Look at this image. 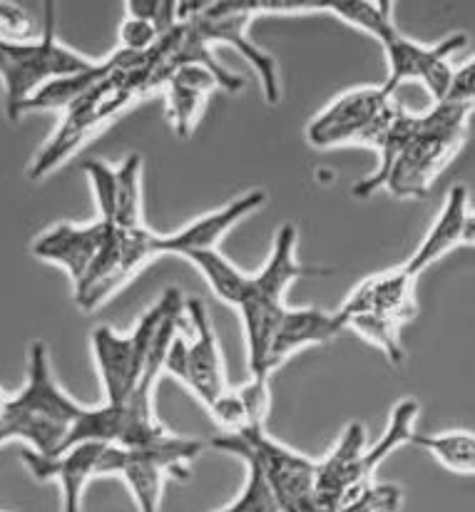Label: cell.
Listing matches in <instances>:
<instances>
[{"label": "cell", "instance_id": "f546056e", "mask_svg": "<svg viewBox=\"0 0 475 512\" xmlns=\"http://www.w3.org/2000/svg\"><path fill=\"white\" fill-rule=\"evenodd\" d=\"M160 40V33H157L155 23L145 18H132L127 15L120 25V50L125 53H135L142 55L147 50H152Z\"/></svg>", "mask_w": 475, "mask_h": 512}, {"label": "cell", "instance_id": "4dcf8cb0", "mask_svg": "<svg viewBox=\"0 0 475 512\" xmlns=\"http://www.w3.org/2000/svg\"><path fill=\"white\" fill-rule=\"evenodd\" d=\"M473 95H475V70H473L471 60H468L466 65H458V68L453 70L451 85H448V92L443 100L473 105Z\"/></svg>", "mask_w": 475, "mask_h": 512}, {"label": "cell", "instance_id": "8fae6325", "mask_svg": "<svg viewBox=\"0 0 475 512\" xmlns=\"http://www.w3.org/2000/svg\"><path fill=\"white\" fill-rule=\"evenodd\" d=\"M254 15H257L254 3H177V23L192 20L207 45L224 43L239 50V55L252 65L254 73L262 80L269 105H279L282 80H279L277 60L267 50L259 48L252 38H247V28L252 25Z\"/></svg>", "mask_w": 475, "mask_h": 512}, {"label": "cell", "instance_id": "277c9868", "mask_svg": "<svg viewBox=\"0 0 475 512\" xmlns=\"http://www.w3.org/2000/svg\"><path fill=\"white\" fill-rule=\"evenodd\" d=\"M471 110L473 105L443 100L418 115L416 135L406 142L398 160L393 162L383 189L403 199L426 197L433 179L463 145Z\"/></svg>", "mask_w": 475, "mask_h": 512}, {"label": "cell", "instance_id": "8992f818", "mask_svg": "<svg viewBox=\"0 0 475 512\" xmlns=\"http://www.w3.org/2000/svg\"><path fill=\"white\" fill-rule=\"evenodd\" d=\"M212 448L237 455L242 463L257 465L282 512H329L314 488L316 460L274 440L267 428L222 433L212 438Z\"/></svg>", "mask_w": 475, "mask_h": 512}, {"label": "cell", "instance_id": "484cf974", "mask_svg": "<svg viewBox=\"0 0 475 512\" xmlns=\"http://www.w3.org/2000/svg\"><path fill=\"white\" fill-rule=\"evenodd\" d=\"M346 331H354L361 339L369 341L383 351V356L391 363L403 361V346H401V324L386 316L376 314H354V316H339Z\"/></svg>", "mask_w": 475, "mask_h": 512}, {"label": "cell", "instance_id": "7a4b0ae2", "mask_svg": "<svg viewBox=\"0 0 475 512\" xmlns=\"http://www.w3.org/2000/svg\"><path fill=\"white\" fill-rule=\"evenodd\" d=\"M85 406L75 401L53 376L50 353L35 339L28 348V376L23 388L0 411V445L20 440L40 455L60 453Z\"/></svg>", "mask_w": 475, "mask_h": 512}, {"label": "cell", "instance_id": "4fadbf2b", "mask_svg": "<svg viewBox=\"0 0 475 512\" xmlns=\"http://www.w3.org/2000/svg\"><path fill=\"white\" fill-rule=\"evenodd\" d=\"M264 202H267V192L252 189V192L234 197L224 207L185 224L177 232L157 234L150 229L147 232V254H150V259H157V256H187L192 252H204V249H217L224 234L232 232L244 217L257 212Z\"/></svg>", "mask_w": 475, "mask_h": 512}, {"label": "cell", "instance_id": "9a60e30c", "mask_svg": "<svg viewBox=\"0 0 475 512\" xmlns=\"http://www.w3.org/2000/svg\"><path fill=\"white\" fill-rule=\"evenodd\" d=\"M107 443H80L58 455H40L23 448V465L40 483H58L63 490V512H80L88 483L97 478V460Z\"/></svg>", "mask_w": 475, "mask_h": 512}, {"label": "cell", "instance_id": "d4e9b609", "mask_svg": "<svg viewBox=\"0 0 475 512\" xmlns=\"http://www.w3.org/2000/svg\"><path fill=\"white\" fill-rule=\"evenodd\" d=\"M48 3H0V40L5 43H35L43 38Z\"/></svg>", "mask_w": 475, "mask_h": 512}, {"label": "cell", "instance_id": "3957f363", "mask_svg": "<svg viewBox=\"0 0 475 512\" xmlns=\"http://www.w3.org/2000/svg\"><path fill=\"white\" fill-rule=\"evenodd\" d=\"M296 242L299 232L294 224H284L274 234V247L267 264L257 274H247L239 289L234 309L239 311L247 334V356L249 373L264 376V361H267L269 346H272L274 331L286 309L284 294L299 276L321 274L319 269L304 266L296 261Z\"/></svg>", "mask_w": 475, "mask_h": 512}, {"label": "cell", "instance_id": "603a6c76", "mask_svg": "<svg viewBox=\"0 0 475 512\" xmlns=\"http://www.w3.org/2000/svg\"><path fill=\"white\" fill-rule=\"evenodd\" d=\"M408 443L418 445L438 460L443 468L458 475H473L475 470V438L471 430H446V433L423 435L413 430Z\"/></svg>", "mask_w": 475, "mask_h": 512}, {"label": "cell", "instance_id": "1f68e13d", "mask_svg": "<svg viewBox=\"0 0 475 512\" xmlns=\"http://www.w3.org/2000/svg\"><path fill=\"white\" fill-rule=\"evenodd\" d=\"M5 403H8V393H5L3 388H0V411H3V408H5Z\"/></svg>", "mask_w": 475, "mask_h": 512}, {"label": "cell", "instance_id": "5bb4252c", "mask_svg": "<svg viewBox=\"0 0 475 512\" xmlns=\"http://www.w3.org/2000/svg\"><path fill=\"white\" fill-rule=\"evenodd\" d=\"M110 224L95 219L90 224L60 222L38 234L33 242V256L40 261L58 266L73 281V289L88 276L90 266L105 244Z\"/></svg>", "mask_w": 475, "mask_h": 512}, {"label": "cell", "instance_id": "44dd1931", "mask_svg": "<svg viewBox=\"0 0 475 512\" xmlns=\"http://www.w3.org/2000/svg\"><path fill=\"white\" fill-rule=\"evenodd\" d=\"M110 68H112V60L110 55H107L105 60H95V65L90 70H83V73L68 75V78H60V80H53V83L43 85L28 102H25L23 110H20V117H25L28 112L68 110V107L73 105L75 100H80L90 87L100 83V80L110 73Z\"/></svg>", "mask_w": 475, "mask_h": 512}, {"label": "cell", "instance_id": "83f0119b", "mask_svg": "<svg viewBox=\"0 0 475 512\" xmlns=\"http://www.w3.org/2000/svg\"><path fill=\"white\" fill-rule=\"evenodd\" d=\"M244 465H247L249 475H247V483H244L242 495H239L234 503H229L227 508L217 512H282L262 470H259L254 463H244Z\"/></svg>", "mask_w": 475, "mask_h": 512}, {"label": "cell", "instance_id": "f1b7e54d", "mask_svg": "<svg viewBox=\"0 0 475 512\" xmlns=\"http://www.w3.org/2000/svg\"><path fill=\"white\" fill-rule=\"evenodd\" d=\"M237 396L247 411L252 428H267L269 408H272V393H269V376L252 373L247 383L237 388Z\"/></svg>", "mask_w": 475, "mask_h": 512}, {"label": "cell", "instance_id": "7c38bea8", "mask_svg": "<svg viewBox=\"0 0 475 512\" xmlns=\"http://www.w3.org/2000/svg\"><path fill=\"white\" fill-rule=\"evenodd\" d=\"M376 40L383 45V53L388 60V78L381 83L383 90L396 95V90L403 83L418 80L436 102L446 97L448 85H451L453 70H456L453 58L466 48V35L463 33L448 35L446 40L436 45L416 43V40L406 38L393 20L383 25Z\"/></svg>", "mask_w": 475, "mask_h": 512}, {"label": "cell", "instance_id": "30bf717a", "mask_svg": "<svg viewBox=\"0 0 475 512\" xmlns=\"http://www.w3.org/2000/svg\"><path fill=\"white\" fill-rule=\"evenodd\" d=\"M185 316L192 324V339L182 336V329L172 339L165 356V373L175 376L209 408L224 396L227 381H224L222 346L209 321L207 306L197 296L185 299Z\"/></svg>", "mask_w": 475, "mask_h": 512}, {"label": "cell", "instance_id": "ba28073f", "mask_svg": "<svg viewBox=\"0 0 475 512\" xmlns=\"http://www.w3.org/2000/svg\"><path fill=\"white\" fill-rule=\"evenodd\" d=\"M401 112L396 95L381 85L354 87L326 105L306 127V140L319 150L361 145L379 150L388 127Z\"/></svg>", "mask_w": 475, "mask_h": 512}, {"label": "cell", "instance_id": "5b68a950", "mask_svg": "<svg viewBox=\"0 0 475 512\" xmlns=\"http://www.w3.org/2000/svg\"><path fill=\"white\" fill-rule=\"evenodd\" d=\"M55 23H58V8L55 3H48L43 38L35 43L0 40V83L5 90V112L13 122L20 120L23 105L40 87L53 83V80L68 78V75L83 73L95 65V60L60 43Z\"/></svg>", "mask_w": 475, "mask_h": 512}, {"label": "cell", "instance_id": "ffe728a7", "mask_svg": "<svg viewBox=\"0 0 475 512\" xmlns=\"http://www.w3.org/2000/svg\"><path fill=\"white\" fill-rule=\"evenodd\" d=\"M162 87L167 95V117L180 137H190L194 132L209 92L217 87L224 90L222 80L204 65H180Z\"/></svg>", "mask_w": 475, "mask_h": 512}, {"label": "cell", "instance_id": "e0dca14e", "mask_svg": "<svg viewBox=\"0 0 475 512\" xmlns=\"http://www.w3.org/2000/svg\"><path fill=\"white\" fill-rule=\"evenodd\" d=\"M366 450V430L364 423L354 421L346 426L341 433L339 443L331 448V453L326 458L316 460L314 470V488L319 495L321 505L329 512H336V505L341 503L346 493L356 485L366 483V480H374V475L364 473V458Z\"/></svg>", "mask_w": 475, "mask_h": 512}, {"label": "cell", "instance_id": "6da1fadb", "mask_svg": "<svg viewBox=\"0 0 475 512\" xmlns=\"http://www.w3.org/2000/svg\"><path fill=\"white\" fill-rule=\"evenodd\" d=\"M110 60V73L95 87H90L80 100H75L68 110H63L58 130L33 157L28 167V177L33 182L45 179L60 165H65L85 142H90L97 132L105 130L137 97L152 92L150 78H147V53L135 55L117 48L110 55Z\"/></svg>", "mask_w": 475, "mask_h": 512}, {"label": "cell", "instance_id": "d6986e66", "mask_svg": "<svg viewBox=\"0 0 475 512\" xmlns=\"http://www.w3.org/2000/svg\"><path fill=\"white\" fill-rule=\"evenodd\" d=\"M339 314H329L321 309H289L286 306L282 321L274 331L272 346H269L267 361H264V376L272 378L279 366H284L294 353L304 351L309 346H321V343L334 341L336 336L344 334Z\"/></svg>", "mask_w": 475, "mask_h": 512}, {"label": "cell", "instance_id": "2e32d148", "mask_svg": "<svg viewBox=\"0 0 475 512\" xmlns=\"http://www.w3.org/2000/svg\"><path fill=\"white\" fill-rule=\"evenodd\" d=\"M475 237V217L471 209V199H468V189L463 184H456L448 192L446 202H443L441 214L436 217L433 227L428 229V234L423 237V242L418 244V249L413 252L411 259L406 261V271L418 279L428 266L436 264L441 256H446L451 249L463 247L468 244L471 247Z\"/></svg>", "mask_w": 475, "mask_h": 512}, {"label": "cell", "instance_id": "cb8c5ba5", "mask_svg": "<svg viewBox=\"0 0 475 512\" xmlns=\"http://www.w3.org/2000/svg\"><path fill=\"white\" fill-rule=\"evenodd\" d=\"M418 418V403L406 398V401L396 403L391 411V418H388V426L383 430L381 440L374 445V448L364 450V458H361V465H364L366 475H376V468L401 445H406L413 435V423Z\"/></svg>", "mask_w": 475, "mask_h": 512}, {"label": "cell", "instance_id": "52a82bcc", "mask_svg": "<svg viewBox=\"0 0 475 512\" xmlns=\"http://www.w3.org/2000/svg\"><path fill=\"white\" fill-rule=\"evenodd\" d=\"M180 296L182 294L177 289H167L162 299L150 311H145V316L137 321V326L130 334H117L110 326H97V329H93V334H90V353H93L102 388H105V403L120 406L140 386V378L145 373L157 331H160L170 306Z\"/></svg>", "mask_w": 475, "mask_h": 512}, {"label": "cell", "instance_id": "4316f807", "mask_svg": "<svg viewBox=\"0 0 475 512\" xmlns=\"http://www.w3.org/2000/svg\"><path fill=\"white\" fill-rule=\"evenodd\" d=\"M324 13H334L344 23L364 30L369 35H379L388 20H393L391 3H324Z\"/></svg>", "mask_w": 475, "mask_h": 512}, {"label": "cell", "instance_id": "7402d4cb", "mask_svg": "<svg viewBox=\"0 0 475 512\" xmlns=\"http://www.w3.org/2000/svg\"><path fill=\"white\" fill-rule=\"evenodd\" d=\"M115 172V202H112V214L107 224L117 229L140 227L145 224L142 222V157L132 152L115 167Z\"/></svg>", "mask_w": 475, "mask_h": 512}, {"label": "cell", "instance_id": "9c48e42d", "mask_svg": "<svg viewBox=\"0 0 475 512\" xmlns=\"http://www.w3.org/2000/svg\"><path fill=\"white\" fill-rule=\"evenodd\" d=\"M202 453V443L192 438H177L170 448L130 450L120 445H105L97 460V475H117L125 480L140 512H160L162 490L167 480H187L190 463Z\"/></svg>", "mask_w": 475, "mask_h": 512}, {"label": "cell", "instance_id": "ac0fdd59", "mask_svg": "<svg viewBox=\"0 0 475 512\" xmlns=\"http://www.w3.org/2000/svg\"><path fill=\"white\" fill-rule=\"evenodd\" d=\"M413 281L416 279L408 274L406 266L369 276V279L361 281V284L346 296V301L341 304V309L336 311V314H376L398 321V324L403 326L406 321H411L418 311L416 299H413Z\"/></svg>", "mask_w": 475, "mask_h": 512}]
</instances>
